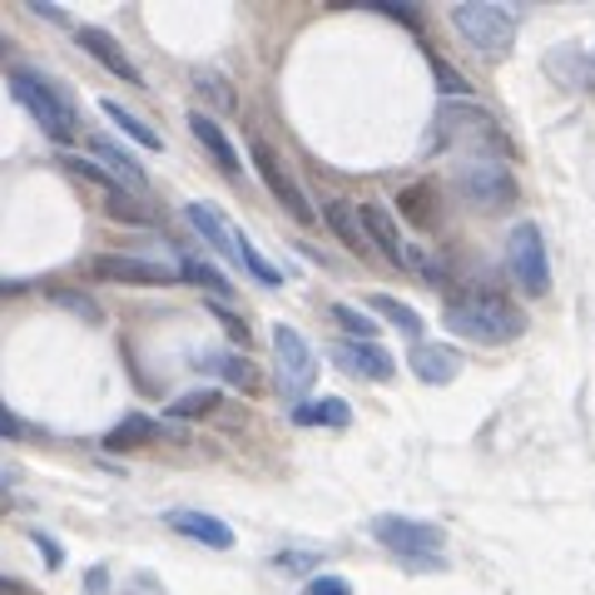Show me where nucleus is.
I'll use <instances>...</instances> for the list:
<instances>
[{
  "label": "nucleus",
  "mask_w": 595,
  "mask_h": 595,
  "mask_svg": "<svg viewBox=\"0 0 595 595\" xmlns=\"http://www.w3.org/2000/svg\"><path fill=\"white\" fill-rule=\"evenodd\" d=\"M442 317L456 337H466V343H476V347H506L526 333V317H521L502 293H486V289L452 293Z\"/></svg>",
  "instance_id": "obj_1"
},
{
  "label": "nucleus",
  "mask_w": 595,
  "mask_h": 595,
  "mask_svg": "<svg viewBox=\"0 0 595 595\" xmlns=\"http://www.w3.org/2000/svg\"><path fill=\"white\" fill-rule=\"evenodd\" d=\"M10 94H16V100L36 114V124L50 134V140L70 144L74 134H80V110H74V100L60 90L56 80H46V74L16 65V70H10Z\"/></svg>",
  "instance_id": "obj_2"
},
{
  "label": "nucleus",
  "mask_w": 595,
  "mask_h": 595,
  "mask_svg": "<svg viewBox=\"0 0 595 595\" xmlns=\"http://www.w3.org/2000/svg\"><path fill=\"white\" fill-rule=\"evenodd\" d=\"M452 189L462 194V204L482 209V214H502V209L516 204V174L502 164V159H486V154L456 159Z\"/></svg>",
  "instance_id": "obj_3"
},
{
  "label": "nucleus",
  "mask_w": 595,
  "mask_h": 595,
  "mask_svg": "<svg viewBox=\"0 0 595 595\" xmlns=\"http://www.w3.org/2000/svg\"><path fill=\"white\" fill-rule=\"evenodd\" d=\"M452 26H456V36L486 60H502L506 50L516 46V16L506 6H492V0L452 6Z\"/></svg>",
  "instance_id": "obj_4"
},
{
  "label": "nucleus",
  "mask_w": 595,
  "mask_h": 595,
  "mask_svg": "<svg viewBox=\"0 0 595 595\" xmlns=\"http://www.w3.org/2000/svg\"><path fill=\"white\" fill-rule=\"evenodd\" d=\"M372 536L382 541L387 551H397L402 561H412V566H442V526H432V521H412V516H377L372 521Z\"/></svg>",
  "instance_id": "obj_5"
},
{
  "label": "nucleus",
  "mask_w": 595,
  "mask_h": 595,
  "mask_svg": "<svg viewBox=\"0 0 595 595\" xmlns=\"http://www.w3.org/2000/svg\"><path fill=\"white\" fill-rule=\"evenodd\" d=\"M506 263H512V279L521 283V293L546 298L551 289V259H546V239H541L536 219H521L506 239Z\"/></svg>",
  "instance_id": "obj_6"
},
{
  "label": "nucleus",
  "mask_w": 595,
  "mask_h": 595,
  "mask_svg": "<svg viewBox=\"0 0 595 595\" xmlns=\"http://www.w3.org/2000/svg\"><path fill=\"white\" fill-rule=\"evenodd\" d=\"M273 363H279V392L289 402H303L307 387L317 382V353L307 347V337L298 327L289 323L273 327Z\"/></svg>",
  "instance_id": "obj_7"
},
{
  "label": "nucleus",
  "mask_w": 595,
  "mask_h": 595,
  "mask_svg": "<svg viewBox=\"0 0 595 595\" xmlns=\"http://www.w3.org/2000/svg\"><path fill=\"white\" fill-rule=\"evenodd\" d=\"M249 159H253V169H259V179H263V184H269V194L279 199V204L289 209V214H293L298 223H313V219H317V209L307 204L303 184H298V179L289 174V169H283V159L273 154L269 144H263V140H249Z\"/></svg>",
  "instance_id": "obj_8"
},
{
  "label": "nucleus",
  "mask_w": 595,
  "mask_h": 595,
  "mask_svg": "<svg viewBox=\"0 0 595 595\" xmlns=\"http://www.w3.org/2000/svg\"><path fill=\"white\" fill-rule=\"evenodd\" d=\"M90 279L124 283V289H169V283H179V273L164 263L134 259V253H100V259H90Z\"/></svg>",
  "instance_id": "obj_9"
},
{
  "label": "nucleus",
  "mask_w": 595,
  "mask_h": 595,
  "mask_svg": "<svg viewBox=\"0 0 595 595\" xmlns=\"http://www.w3.org/2000/svg\"><path fill=\"white\" fill-rule=\"evenodd\" d=\"M437 140L442 144H452V140H472V144L486 140L492 149H502V154L512 149V144H506V134L496 130L492 114L472 110V104H442V110H437Z\"/></svg>",
  "instance_id": "obj_10"
},
{
  "label": "nucleus",
  "mask_w": 595,
  "mask_h": 595,
  "mask_svg": "<svg viewBox=\"0 0 595 595\" xmlns=\"http://www.w3.org/2000/svg\"><path fill=\"white\" fill-rule=\"evenodd\" d=\"M74 36H80V50H84V56H94V60H100V65L110 70V74H120L124 84H144L140 65H134L130 56H124V50H120V40H114L110 30H100V26H80V30H74Z\"/></svg>",
  "instance_id": "obj_11"
},
{
  "label": "nucleus",
  "mask_w": 595,
  "mask_h": 595,
  "mask_svg": "<svg viewBox=\"0 0 595 595\" xmlns=\"http://www.w3.org/2000/svg\"><path fill=\"white\" fill-rule=\"evenodd\" d=\"M357 219H363L367 243H377L382 259L397 263V269H407V239L397 233V219H392L382 204H357Z\"/></svg>",
  "instance_id": "obj_12"
},
{
  "label": "nucleus",
  "mask_w": 595,
  "mask_h": 595,
  "mask_svg": "<svg viewBox=\"0 0 595 595\" xmlns=\"http://www.w3.org/2000/svg\"><path fill=\"white\" fill-rule=\"evenodd\" d=\"M333 357L347 372L367 377V382H392V377H397V363H392V353H387V347H377V343H353V337H347V343L333 347Z\"/></svg>",
  "instance_id": "obj_13"
},
{
  "label": "nucleus",
  "mask_w": 595,
  "mask_h": 595,
  "mask_svg": "<svg viewBox=\"0 0 595 595\" xmlns=\"http://www.w3.org/2000/svg\"><path fill=\"white\" fill-rule=\"evenodd\" d=\"M407 363L427 387H446V382H456V372H462V353L446 343H412Z\"/></svg>",
  "instance_id": "obj_14"
},
{
  "label": "nucleus",
  "mask_w": 595,
  "mask_h": 595,
  "mask_svg": "<svg viewBox=\"0 0 595 595\" xmlns=\"http://www.w3.org/2000/svg\"><path fill=\"white\" fill-rule=\"evenodd\" d=\"M184 214H189V223H194V229H199V239H204V243H214V249L223 253V259H233V263H239V243H243V233L233 229V223L223 219L214 204H204V199H199V204H189Z\"/></svg>",
  "instance_id": "obj_15"
},
{
  "label": "nucleus",
  "mask_w": 595,
  "mask_h": 595,
  "mask_svg": "<svg viewBox=\"0 0 595 595\" xmlns=\"http://www.w3.org/2000/svg\"><path fill=\"white\" fill-rule=\"evenodd\" d=\"M164 521H169V531L199 541V546H214V551H229L233 546V531L223 526L219 516H209V512H189V506H179V512H169Z\"/></svg>",
  "instance_id": "obj_16"
},
{
  "label": "nucleus",
  "mask_w": 595,
  "mask_h": 595,
  "mask_svg": "<svg viewBox=\"0 0 595 595\" xmlns=\"http://www.w3.org/2000/svg\"><path fill=\"white\" fill-rule=\"evenodd\" d=\"M189 130H194V140L214 154V164L223 169V174H239V149H233V140L223 134V124L214 120V114H204V110H189Z\"/></svg>",
  "instance_id": "obj_17"
},
{
  "label": "nucleus",
  "mask_w": 595,
  "mask_h": 595,
  "mask_svg": "<svg viewBox=\"0 0 595 595\" xmlns=\"http://www.w3.org/2000/svg\"><path fill=\"white\" fill-rule=\"evenodd\" d=\"M323 223L337 233V243L353 253H367V233H363V219H357V204L347 199H327L323 204Z\"/></svg>",
  "instance_id": "obj_18"
},
{
  "label": "nucleus",
  "mask_w": 595,
  "mask_h": 595,
  "mask_svg": "<svg viewBox=\"0 0 595 595\" xmlns=\"http://www.w3.org/2000/svg\"><path fill=\"white\" fill-rule=\"evenodd\" d=\"M164 437H174L164 422H154V417H144V412H134V417H124L120 427L104 437V446H110V452H130V446H149V442H164Z\"/></svg>",
  "instance_id": "obj_19"
},
{
  "label": "nucleus",
  "mask_w": 595,
  "mask_h": 595,
  "mask_svg": "<svg viewBox=\"0 0 595 595\" xmlns=\"http://www.w3.org/2000/svg\"><path fill=\"white\" fill-rule=\"evenodd\" d=\"M298 427H347L353 422V407L343 397H313V402H298L293 407Z\"/></svg>",
  "instance_id": "obj_20"
},
{
  "label": "nucleus",
  "mask_w": 595,
  "mask_h": 595,
  "mask_svg": "<svg viewBox=\"0 0 595 595\" xmlns=\"http://www.w3.org/2000/svg\"><path fill=\"white\" fill-rule=\"evenodd\" d=\"M397 214L407 223H417V229H432V223H437V184H427V179L407 184L397 194Z\"/></svg>",
  "instance_id": "obj_21"
},
{
  "label": "nucleus",
  "mask_w": 595,
  "mask_h": 595,
  "mask_svg": "<svg viewBox=\"0 0 595 595\" xmlns=\"http://www.w3.org/2000/svg\"><path fill=\"white\" fill-rule=\"evenodd\" d=\"M90 154H100L104 164H110L114 174H120L130 189H144V184H149V179H144V169H140V159H134L130 149H120L114 140H104V134H94V140H90Z\"/></svg>",
  "instance_id": "obj_22"
},
{
  "label": "nucleus",
  "mask_w": 595,
  "mask_h": 595,
  "mask_svg": "<svg viewBox=\"0 0 595 595\" xmlns=\"http://www.w3.org/2000/svg\"><path fill=\"white\" fill-rule=\"evenodd\" d=\"M367 307L377 317H387L397 333H407V337H422V313L417 307H407V303H397V298H387V293H372L367 298Z\"/></svg>",
  "instance_id": "obj_23"
},
{
  "label": "nucleus",
  "mask_w": 595,
  "mask_h": 595,
  "mask_svg": "<svg viewBox=\"0 0 595 595\" xmlns=\"http://www.w3.org/2000/svg\"><path fill=\"white\" fill-rule=\"evenodd\" d=\"M100 110H104V120H114V124H120V134H130L134 144H144V149H164V140H159V134L149 130V124L140 120V114H130V110H124L120 100H100Z\"/></svg>",
  "instance_id": "obj_24"
},
{
  "label": "nucleus",
  "mask_w": 595,
  "mask_h": 595,
  "mask_svg": "<svg viewBox=\"0 0 595 595\" xmlns=\"http://www.w3.org/2000/svg\"><path fill=\"white\" fill-rule=\"evenodd\" d=\"M199 367L219 372V377L233 382V387H253V367H249V357H239V353H204L199 357Z\"/></svg>",
  "instance_id": "obj_25"
},
{
  "label": "nucleus",
  "mask_w": 595,
  "mask_h": 595,
  "mask_svg": "<svg viewBox=\"0 0 595 595\" xmlns=\"http://www.w3.org/2000/svg\"><path fill=\"white\" fill-rule=\"evenodd\" d=\"M179 279L199 283V289H209L214 298H229V293H233V283L223 279L219 269H209V263H199V259H179Z\"/></svg>",
  "instance_id": "obj_26"
},
{
  "label": "nucleus",
  "mask_w": 595,
  "mask_h": 595,
  "mask_svg": "<svg viewBox=\"0 0 595 595\" xmlns=\"http://www.w3.org/2000/svg\"><path fill=\"white\" fill-rule=\"evenodd\" d=\"M50 303H56V307H65V313H74V317H84V323H104V307L94 303L90 293H74V289H50Z\"/></svg>",
  "instance_id": "obj_27"
},
{
  "label": "nucleus",
  "mask_w": 595,
  "mask_h": 595,
  "mask_svg": "<svg viewBox=\"0 0 595 595\" xmlns=\"http://www.w3.org/2000/svg\"><path fill=\"white\" fill-rule=\"evenodd\" d=\"M333 323H343L353 333V343H377V323L353 303H333Z\"/></svg>",
  "instance_id": "obj_28"
},
{
  "label": "nucleus",
  "mask_w": 595,
  "mask_h": 595,
  "mask_svg": "<svg viewBox=\"0 0 595 595\" xmlns=\"http://www.w3.org/2000/svg\"><path fill=\"white\" fill-rule=\"evenodd\" d=\"M214 407H219V392L214 387H209V392H184L179 402H169V417L189 422V417H209Z\"/></svg>",
  "instance_id": "obj_29"
},
{
  "label": "nucleus",
  "mask_w": 595,
  "mask_h": 595,
  "mask_svg": "<svg viewBox=\"0 0 595 595\" xmlns=\"http://www.w3.org/2000/svg\"><path fill=\"white\" fill-rule=\"evenodd\" d=\"M110 219H130V223H149V209H140V204H130V194H124V189H114L110 194Z\"/></svg>",
  "instance_id": "obj_30"
},
{
  "label": "nucleus",
  "mask_w": 595,
  "mask_h": 595,
  "mask_svg": "<svg viewBox=\"0 0 595 595\" xmlns=\"http://www.w3.org/2000/svg\"><path fill=\"white\" fill-rule=\"evenodd\" d=\"M65 164L74 169V174H84V179H94V184H100V189H110V194H114V189H120V184H114V179H110V169H100V164H90V159H80V154H70V159H65Z\"/></svg>",
  "instance_id": "obj_31"
},
{
  "label": "nucleus",
  "mask_w": 595,
  "mask_h": 595,
  "mask_svg": "<svg viewBox=\"0 0 595 595\" xmlns=\"http://www.w3.org/2000/svg\"><path fill=\"white\" fill-rule=\"evenodd\" d=\"M432 74H437V80H442V90H446V94H466V90H472V84H466L462 74H456L452 65H446L442 56H432Z\"/></svg>",
  "instance_id": "obj_32"
},
{
  "label": "nucleus",
  "mask_w": 595,
  "mask_h": 595,
  "mask_svg": "<svg viewBox=\"0 0 595 595\" xmlns=\"http://www.w3.org/2000/svg\"><path fill=\"white\" fill-rule=\"evenodd\" d=\"M307 595H353V586L343 576H313L307 581Z\"/></svg>",
  "instance_id": "obj_33"
},
{
  "label": "nucleus",
  "mask_w": 595,
  "mask_h": 595,
  "mask_svg": "<svg viewBox=\"0 0 595 595\" xmlns=\"http://www.w3.org/2000/svg\"><path fill=\"white\" fill-rule=\"evenodd\" d=\"M214 313H219V323L229 327V337H233V343H249V323H243L239 313H229V307H219V303H214Z\"/></svg>",
  "instance_id": "obj_34"
},
{
  "label": "nucleus",
  "mask_w": 595,
  "mask_h": 595,
  "mask_svg": "<svg viewBox=\"0 0 595 595\" xmlns=\"http://www.w3.org/2000/svg\"><path fill=\"white\" fill-rule=\"evenodd\" d=\"M194 80H199V90H204V94H214V100L223 104V110H229V104H233V90H223V80H219V74H194Z\"/></svg>",
  "instance_id": "obj_35"
},
{
  "label": "nucleus",
  "mask_w": 595,
  "mask_h": 595,
  "mask_svg": "<svg viewBox=\"0 0 595 595\" xmlns=\"http://www.w3.org/2000/svg\"><path fill=\"white\" fill-rule=\"evenodd\" d=\"M30 541H36V546H40V551H46V566H50V571H56V566H65V551H60V546H56V541H50V536H46V531H36V536H30Z\"/></svg>",
  "instance_id": "obj_36"
},
{
  "label": "nucleus",
  "mask_w": 595,
  "mask_h": 595,
  "mask_svg": "<svg viewBox=\"0 0 595 595\" xmlns=\"http://www.w3.org/2000/svg\"><path fill=\"white\" fill-rule=\"evenodd\" d=\"M313 561H317V556H307V551H283L279 566H283V571H307Z\"/></svg>",
  "instance_id": "obj_37"
},
{
  "label": "nucleus",
  "mask_w": 595,
  "mask_h": 595,
  "mask_svg": "<svg viewBox=\"0 0 595 595\" xmlns=\"http://www.w3.org/2000/svg\"><path fill=\"white\" fill-rule=\"evenodd\" d=\"M0 437H20V422H16V417H10V412H6V407H0Z\"/></svg>",
  "instance_id": "obj_38"
},
{
  "label": "nucleus",
  "mask_w": 595,
  "mask_h": 595,
  "mask_svg": "<svg viewBox=\"0 0 595 595\" xmlns=\"http://www.w3.org/2000/svg\"><path fill=\"white\" fill-rule=\"evenodd\" d=\"M84 591H94V595H104V571H94L90 581H84Z\"/></svg>",
  "instance_id": "obj_39"
},
{
  "label": "nucleus",
  "mask_w": 595,
  "mask_h": 595,
  "mask_svg": "<svg viewBox=\"0 0 595 595\" xmlns=\"http://www.w3.org/2000/svg\"><path fill=\"white\" fill-rule=\"evenodd\" d=\"M0 595H20V581H10V576H0Z\"/></svg>",
  "instance_id": "obj_40"
}]
</instances>
